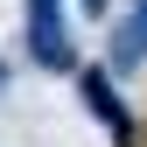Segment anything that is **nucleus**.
Segmentation results:
<instances>
[{"label":"nucleus","mask_w":147,"mask_h":147,"mask_svg":"<svg viewBox=\"0 0 147 147\" xmlns=\"http://www.w3.org/2000/svg\"><path fill=\"white\" fill-rule=\"evenodd\" d=\"M84 98H91V112H98L105 126H112L119 140H133V126H126V112H119V98H112V84H105L98 70H84Z\"/></svg>","instance_id":"obj_1"},{"label":"nucleus","mask_w":147,"mask_h":147,"mask_svg":"<svg viewBox=\"0 0 147 147\" xmlns=\"http://www.w3.org/2000/svg\"><path fill=\"white\" fill-rule=\"evenodd\" d=\"M84 7H91V14H98V7H105V0H84Z\"/></svg>","instance_id":"obj_3"},{"label":"nucleus","mask_w":147,"mask_h":147,"mask_svg":"<svg viewBox=\"0 0 147 147\" xmlns=\"http://www.w3.org/2000/svg\"><path fill=\"white\" fill-rule=\"evenodd\" d=\"M140 49H147V0H133V21L119 28V63H133Z\"/></svg>","instance_id":"obj_2"}]
</instances>
